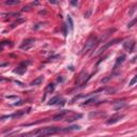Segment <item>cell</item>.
<instances>
[{"label": "cell", "mask_w": 137, "mask_h": 137, "mask_svg": "<svg viewBox=\"0 0 137 137\" xmlns=\"http://www.w3.org/2000/svg\"><path fill=\"white\" fill-rule=\"evenodd\" d=\"M59 101H60V96L59 95H56V96H54V98H51L50 100H49V105H56L57 103H59Z\"/></svg>", "instance_id": "9c48e42d"}, {"label": "cell", "mask_w": 137, "mask_h": 137, "mask_svg": "<svg viewBox=\"0 0 137 137\" xmlns=\"http://www.w3.org/2000/svg\"><path fill=\"white\" fill-rule=\"evenodd\" d=\"M125 105H126L125 102H119L118 104H114V108L116 110H119V109H121V108H123Z\"/></svg>", "instance_id": "8fae6325"}, {"label": "cell", "mask_w": 137, "mask_h": 137, "mask_svg": "<svg viewBox=\"0 0 137 137\" xmlns=\"http://www.w3.org/2000/svg\"><path fill=\"white\" fill-rule=\"evenodd\" d=\"M34 39H27V40H25V41L23 42V44L21 45V48L22 49H24V50H28L30 47H32L34 45Z\"/></svg>", "instance_id": "277c9868"}, {"label": "cell", "mask_w": 137, "mask_h": 137, "mask_svg": "<svg viewBox=\"0 0 137 137\" xmlns=\"http://www.w3.org/2000/svg\"><path fill=\"white\" fill-rule=\"evenodd\" d=\"M124 59H125V56H124V55H121L120 57H118V59H117V61H116L115 66H114V70H116L117 66H118L119 64H121V63L124 61Z\"/></svg>", "instance_id": "ba28073f"}, {"label": "cell", "mask_w": 137, "mask_h": 137, "mask_svg": "<svg viewBox=\"0 0 137 137\" xmlns=\"http://www.w3.org/2000/svg\"><path fill=\"white\" fill-rule=\"evenodd\" d=\"M54 89H55V87H54V85H53V84L48 85V88H47V90H48V91H51V92H53Z\"/></svg>", "instance_id": "ac0fdd59"}, {"label": "cell", "mask_w": 137, "mask_h": 137, "mask_svg": "<svg viewBox=\"0 0 137 137\" xmlns=\"http://www.w3.org/2000/svg\"><path fill=\"white\" fill-rule=\"evenodd\" d=\"M135 84H137V75H135L134 77H133V79L130 82V84H128V86H134Z\"/></svg>", "instance_id": "e0dca14e"}, {"label": "cell", "mask_w": 137, "mask_h": 137, "mask_svg": "<svg viewBox=\"0 0 137 137\" xmlns=\"http://www.w3.org/2000/svg\"><path fill=\"white\" fill-rule=\"evenodd\" d=\"M95 101H96V98H92V99H90V100L85 101V103L83 104V105H89L90 103H93V102H95Z\"/></svg>", "instance_id": "2e32d148"}, {"label": "cell", "mask_w": 137, "mask_h": 137, "mask_svg": "<svg viewBox=\"0 0 137 137\" xmlns=\"http://www.w3.org/2000/svg\"><path fill=\"white\" fill-rule=\"evenodd\" d=\"M60 132H63V128H60V127H44L42 130H39L37 131V136L35 137H47V136H50V135H54V134H57V133Z\"/></svg>", "instance_id": "6da1fadb"}, {"label": "cell", "mask_w": 137, "mask_h": 137, "mask_svg": "<svg viewBox=\"0 0 137 137\" xmlns=\"http://www.w3.org/2000/svg\"><path fill=\"white\" fill-rule=\"evenodd\" d=\"M66 21H67V25H68L67 27H70V30L73 31V29H74V24H73V19H72L71 16H67Z\"/></svg>", "instance_id": "7c38bea8"}, {"label": "cell", "mask_w": 137, "mask_h": 137, "mask_svg": "<svg viewBox=\"0 0 137 137\" xmlns=\"http://www.w3.org/2000/svg\"><path fill=\"white\" fill-rule=\"evenodd\" d=\"M26 70H27V63L24 62L17 67V70H15L14 72H15V73H17V74H19V75H23L26 72Z\"/></svg>", "instance_id": "52a82bcc"}, {"label": "cell", "mask_w": 137, "mask_h": 137, "mask_svg": "<svg viewBox=\"0 0 137 137\" xmlns=\"http://www.w3.org/2000/svg\"><path fill=\"white\" fill-rule=\"evenodd\" d=\"M95 43H96V38L94 37V35H92V37H90L89 40L86 42V45H85V48L83 49V51H84V53H87L88 50L92 49V48L94 47Z\"/></svg>", "instance_id": "7a4b0ae2"}, {"label": "cell", "mask_w": 137, "mask_h": 137, "mask_svg": "<svg viewBox=\"0 0 137 137\" xmlns=\"http://www.w3.org/2000/svg\"><path fill=\"white\" fill-rule=\"evenodd\" d=\"M135 47V41L134 40H128V41H125L123 43V48L128 53H132L133 49Z\"/></svg>", "instance_id": "5b68a950"}, {"label": "cell", "mask_w": 137, "mask_h": 137, "mask_svg": "<svg viewBox=\"0 0 137 137\" xmlns=\"http://www.w3.org/2000/svg\"><path fill=\"white\" fill-rule=\"evenodd\" d=\"M43 82V76H40V77H38L37 79H34L33 82L31 83V86H38V85H40Z\"/></svg>", "instance_id": "4fadbf2b"}, {"label": "cell", "mask_w": 137, "mask_h": 137, "mask_svg": "<svg viewBox=\"0 0 137 137\" xmlns=\"http://www.w3.org/2000/svg\"><path fill=\"white\" fill-rule=\"evenodd\" d=\"M116 42H119V39H115V40H111V41L107 42V43L105 44V45H104V46H102V47L100 48V49H99V51H98V54H96V55H100V54H102L103 51H105V50L107 49V48H109L111 45H114V44H115Z\"/></svg>", "instance_id": "8992f818"}, {"label": "cell", "mask_w": 137, "mask_h": 137, "mask_svg": "<svg viewBox=\"0 0 137 137\" xmlns=\"http://www.w3.org/2000/svg\"><path fill=\"white\" fill-rule=\"evenodd\" d=\"M80 117H82V115H75L73 118H67L66 121H67V122H73L75 119H78V118H80Z\"/></svg>", "instance_id": "9a60e30c"}, {"label": "cell", "mask_w": 137, "mask_h": 137, "mask_svg": "<svg viewBox=\"0 0 137 137\" xmlns=\"http://www.w3.org/2000/svg\"><path fill=\"white\" fill-rule=\"evenodd\" d=\"M68 112H70V111H67V110H64V111H62V112H60V114H58V115H56L55 117H54V119L55 120H61L62 118H63V117L64 116H65V115H67L68 114Z\"/></svg>", "instance_id": "30bf717a"}, {"label": "cell", "mask_w": 137, "mask_h": 137, "mask_svg": "<svg viewBox=\"0 0 137 137\" xmlns=\"http://www.w3.org/2000/svg\"><path fill=\"white\" fill-rule=\"evenodd\" d=\"M137 22V18H135L134 19V21H132L130 24H128V25H127V28H131V27H133V25H134V24Z\"/></svg>", "instance_id": "d6986e66"}, {"label": "cell", "mask_w": 137, "mask_h": 137, "mask_svg": "<svg viewBox=\"0 0 137 137\" xmlns=\"http://www.w3.org/2000/svg\"><path fill=\"white\" fill-rule=\"evenodd\" d=\"M5 3L7 6H16L19 3V1H17V0H7V1H5Z\"/></svg>", "instance_id": "5bb4252c"}, {"label": "cell", "mask_w": 137, "mask_h": 137, "mask_svg": "<svg viewBox=\"0 0 137 137\" xmlns=\"http://www.w3.org/2000/svg\"><path fill=\"white\" fill-rule=\"evenodd\" d=\"M124 118V115H121V114H116L114 116H111L109 119L106 121V123L108 124V125H110V124H115L117 122H119L121 119Z\"/></svg>", "instance_id": "3957f363"}, {"label": "cell", "mask_w": 137, "mask_h": 137, "mask_svg": "<svg viewBox=\"0 0 137 137\" xmlns=\"http://www.w3.org/2000/svg\"><path fill=\"white\" fill-rule=\"evenodd\" d=\"M71 3H72L73 6H77V5H78V2H76V1H72Z\"/></svg>", "instance_id": "ffe728a7"}]
</instances>
